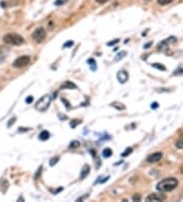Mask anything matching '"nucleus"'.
<instances>
[{
    "instance_id": "f257e3e1",
    "label": "nucleus",
    "mask_w": 183,
    "mask_h": 202,
    "mask_svg": "<svg viewBox=\"0 0 183 202\" xmlns=\"http://www.w3.org/2000/svg\"><path fill=\"white\" fill-rule=\"evenodd\" d=\"M177 186H178L177 179H175V178H167V179H164L158 183L157 190L162 192V193H165V192L173 191L175 188H177Z\"/></svg>"
},
{
    "instance_id": "f03ea898",
    "label": "nucleus",
    "mask_w": 183,
    "mask_h": 202,
    "mask_svg": "<svg viewBox=\"0 0 183 202\" xmlns=\"http://www.w3.org/2000/svg\"><path fill=\"white\" fill-rule=\"evenodd\" d=\"M3 41L4 43L8 44V45H15V46H18V45H21L25 42L23 38L18 34H14V33H10V34H7L3 37Z\"/></svg>"
},
{
    "instance_id": "7ed1b4c3",
    "label": "nucleus",
    "mask_w": 183,
    "mask_h": 202,
    "mask_svg": "<svg viewBox=\"0 0 183 202\" xmlns=\"http://www.w3.org/2000/svg\"><path fill=\"white\" fill-rule=\"evenodd\" d=\"M52 101V97L50 95H44L43 97L38 100L37 104H36V109L39 111H45L49 108L50 104Z\"/></svg>"
},
{
    "instance_id": "20e7f679",
    "label": "nucleus",
    "mask_w": 183,
    "mask_h": 202,
    "mask_svg": "<svg viewBox=\"0 0 183 202\" xmlns=\"http://www.w3.org/2000/svg\"><path fill=\"white\" fill-rule=\"evenodd\" d=\"M30 61H31L30 56H20V57L16 58L15 60L13 61L12 66L16 68H23V66L28 65Z\"/></svg>"
},
{
    "instance_id": "39448f33",
    "label": "nucleus",
    "mask_w": 183,
    "mask_h": 202,
    "mask_svg": "<svg viewBox=\"0 0 183 202\" xmlns=\"http://www.w3.org/2000/svg\"><path fill=\"white\" fill-rule=\"evenodd\" d=\"M45 37H46V31L43 28H38L35 30V32L33 33V39L35 40L37 43H41L44 41Z\"/></svg>"
},
{
    "instance_id": "423d86ee",
    "label": "nucleus",
    "mask_w": 183,
    "mask_h": 202,
    "mask_svg": "<svg viewBox=\"0 0 183 202\" xmlns=\"http://www.w3.org/2000/svg\"><path fill=\"white\" fill-rule=\"evenodd\" d=\"M163 157V153L162 152H155V153L151 154V155L148 156L147 158V161L149 163H153V162H157V161L161 160Z\"/></svg>"
},
{
    "instance_id": "0eeeda50",
    "label": "nucleus",
    "mask_w": 183,
    "mask_h": 202,
    "mask_svg": "<svg viewBox=\"0 0 183 202\" xmlns=\"http://www.w3.org/2000/svg\"><path fill=\"white\" fill-rule=\"evenodd\" d=\"M128 78H129V76H128V73L126 71L124 70H121L119 72L117 73V79H118V82L121 83V84H124V83L127 82Z\"/></svg>"
},
{
    "instance_id": "6e6552de",
    "label": "nucleus",
    "mask_w": 183,
    "mask_h": 202,
    "mask_svg": "<svg viewBox=\"0 0 183 202\" xmlns=\"http://www.w3.org/2000/svg\"><path fill=\"white\" fill-rule=\"evenodd\" d=\"M166 197L164 196L162 194H157V193H154V194H151L149 195L148 197H147L146 200L147 201H163L165 200Z\"/></svg>"
},
{
    "instance_id": "1a4fd4ad",
    "label": "nucleus",
    "mask_w": 183,
    "mask_h": 202,
    "mask_svg": "<svg viewBox=\"0 0 183 202\" xmlns=\"http://www.w3.org/2000/svg\"><path fill=\"white\" fill-rule=\"evenodd\" d=\"M89 173H90V166L87 165H85L82 172H80V179H85Z\"/></svg>"
},
{
    "instance_id": "9d476101",
    "label": "nucleus",
    "mask_w": 183,
    "mask_h": 202,
    "mask_svg": "<svg viewBox=\"0 0 183 202\" xmlns=\"http://www.w3.org/2000/svg\"><path fill=\"white\" fill-rule=\"evenodd\" d=\"M61 88L62 89H77V85L71 82H65L61 85Z\"/></svg>"
},
{
    "instance_id": "9b49d317",
    "label": "nucleus",
    "mask_w": 183,
    "mask_h": 202,
    "mask_svg": "<svg viewBox=\"0 0 183 202\" xmlns=\"http://www.w3.org/2000/svg\"><path fill=\"white\" fill-rule=\"evenodd\" d=\"M50 138V133L48 131H43V132L40 133L39 135V139L42 140V141H46V140H48Z\"/></svg>"
},
{
    "instance_id": "f8f14e48",
    "label": "nucleus",
    "mask_w": 183,
    "mask_h": 202,
    "mask_svg": "<svg viewBox=\"0 0 183 202\" xmlns=\"http://www.w3.org/2000/svg\"><path fill=\"white\" fill-rule=\"evenodd\" d=\"M102 155H103L104 158H108L110 157L111 155H112V150H111L110 148H105L102 152Z\"/></svg>"
},
{
    "instance_id": "ddd939ff",
    "label": "nucleus",
    "mask_w": 183,
    "mask_h": 202,
    "mask_svg": "<svg viewBox=\"0 0 183 202\" xmlns=\"http://www.w3.org/2000/svg\"><path fill=\"white\" fill-rule=\"evenodd\" d=\"M87 65L91 66L92 71H96L97 70V63H96V61H95V59L90 58L89 60H87Z\"/></svg>"
},
{
    "instance_id": "4468645a",
    "label": "nucleus",
    "mask_w": 183,
    "mask_h": 202,
    "mask_svg": "<svg viewBox=\"0 0 183 202\" xmlns=\"http://www.w3.org/2000/svg\"><path fill=\"white\" fill-rule=\"evenodd\" d=\"M112 106H113V107H115L116 109H118V110L125 109V106L123 105L122 103H118V102H114V103H112Z\"/></svg>"
},
{
    "instance_id": "2eb2a0df",
    "label": "nucleus",
    "mask_w": 183,
    "mask_h": 202,
    "mask_svg": "<svg viewBox=\"0 0 183 202\" xmlns=\"http://www.w3.org/2000/svg\"><path fill=\"white\" fill-rule=\"evenodd\" d=\"M173 1H174V0H158V3L160 4V5H167V4H169Z\"/></svg>"
},
{
    "instance_id": "dca6fc26",
    "label": "nucleus",
    "mask_w": 183,
    "mask_h": 202,
    "mask_svg": "<svg viewBox=\"0 0 183 202\" xmlns=\"http://www.w3.org/2000/svg\"><path fill=\"white\" fill-rule=\"evenodd\" d=\"M125 55H126V52H125V51H122V52H120V53H118L117 56L115 57V61L119 60V59H122Z\"/></svg>"
},
{
    "instance_id": "f3484780",
    "label": "nucleus",
    "mask_w": 183,
    "mask_h": 202,
    "mask_svg": "<svg viewBox=\"0 0 183 202\" xmlns=\"http://www.w3.org/2000/svg\"><path fill=\"white\" fill-rule=\"evenodd\" d=\"M131 152H132V148H131V147H129V148L125 149V151L123 152L122 154H121V156H123V157H125V156L129 155V154L131 153Z\"/></svg>"
},
{
    "instance_id": "a211bd4d",
    "label": "nucleus",
    "mask_w": 183,
    "mask_h": 202,
    "mask_svg": "<svg viewBox=\"0 0 183 202\" xmlns=\"http://www.w3.org/2000/svg\"><path fill=\"white\" fill-rule=\"evenodd\" d=\"M79 146V142L78 141H72L69 145L70 148H77V147Z\"/></svg>"
},
{
    "instance_id": "6ab92c4d",
    "label": "nucleus",
    "mask_w": 183,
    "mask_h": 202,
    "mask_svg": "<svg viewBox=\"0 0 183 202\" xmlns=\"http://www.w3.org/2000/svg\"><path fill=\"white\" fill-rule=\"evenodd\" d=\"M58 160H59V157H53L50 160V165L53 166L54 165H56V163L58 162Z\"/></svg>"
},
{
    "instance_id": "aec40b11",
    "label": "nucleus",
    "mask_w": 183,
    "mask_h": 202,
    "mask_svg": "<svg viewBox=\"0 0 183 202\" xmlns=\"http://www.w3.org/2000/svg\"><path fill=\"white\" fill-rule=\"evenodd\" d=\"M176 147L179 149H183V139L179 140V141L176 142Z\"/></svg>"
},
{
    "instance_id": "412c9836",
    "label": "nucleus",
    "mask_w": 183,
    "mask_h": 202,
    "mask_svg": "<svg viewBox=\"0 0 183 202\" xmlns=\"http://www.w3.org/2000/svg\"><path fill=\"white\" fill-rule=\"evenodd\" d=\"M154 68H159V70H162V71H166V68L162 65H158V63H155V65H153Z\"/></svg>"
},
{
    "instance_id": "4be33fe9",
    "label": "nucleus",
    "mask_w": 183,
    "mask_h": 202,
    "mask_svg": "<svg viewBox=\"0 0 183 202\" xmlns=\"http://www.w3.org/2000/svg\"><path fill=\"white\" fill-rule=\"evenodd\" d=\"M73 45V41H67L65 44L63 45L64 48H69V47H71Z\"/></svg>"
},
{
    "instance_id": "5701e85b",
    "label": "nucleus",
    "mask_w": 183,
    "mask_h": 202,
    "mask_svg": "<svg viewBox=\"0 0 183 202\" xmlns=\"http://www.w3.org/2000/svg\"><path fill=\"white\" fill-rule=\"evenodd\" d=\"M66 1H67V0H56V1H55V5H62V4L65 3Z\"/></svg>"
},
{
    "instance_id": "b1692460",
    "label": "nucleus",
    "mask_w": 183,
    "mask_h": 202,
    "mask_svg": "<svg viewBox=\"0 0 183 202\" xmlns=\"http://www.w3.org/2000/svg\"><path fill=\"white\" fill-rule=\"evenodd\" d=\"M33 100H34V97H33V96H28V97H27V99H26V103L30 104V103H32Z\"/></svg>"
},
{
    "instance_id": "393cba45",
    "label": "nucleus",
    "mask_w": 183,
    "mask_h": 202,
    "mask_svg": "<svg viewBox=\"0 0 183 202\" xmlns=\"http://www.w3.org/2000/svg\"><path fill=\"white\" fill-rule=\"evenodd\" d=\"M80 123V120H72V122L70 123L71 128H75V126H77V123Z\"/></svg>"
},
{
    "instance_id": "a878e982",
    "label": "nucleus",
    "mask_w": 183,
    "mask_h": 202,
    "mask_svg": "<svg viewBox=\"0 0 183 202\" xmlns=\"http://www.w3.org/2000/svg\"><path fill=\"white\" fill-rule=\"evenodd\" d=\"M118 42H119V40L118 39H116V40H114V41H111V42H108V46H111V45H115L116 43H118Z\"/></svg>"
},
{
    "instance_id": "bb28decb",
    "label": "nucleus",
    "mask_w": 183,
    "mask_h": 202,
    "mask_svg": "<svg viewBox=\"0 0 183 202\" xmlns=\"http://www.w3.org/2000/svg\"><path fill=\"white\" fill-rule=\"evenodd\" d=\"M132 200H137V201H139L141 200V196H139V195H134L133 197H132Z\"/></svg>"
},
{
    "instance_id": "cd10ccee",
    "label": "nucleus",
    "mask_w": 183,
    "mask_h": 202,
    "mask_svg": "<svg viewBox=\"0 0 183 202\" xmlns=\"http://www.w3.org/2000/svg\"><path fill=\"white\" fill-rule=\"evenodd\" d=\"M13 123H15V118H11V120L8 123V125L7 126H8V127H11V125H12Z\"/></svg>"
},
{
    "instance_id": "c85d7f7f",
    "label": "nucleus",
    "mask_w": 183,
    "mask_h": 202,
    "mask_svg": "<svg viewBox=\"0 0 183 202\" xmlns=\"http://www.w3.org/2000/svg\"><path fill=\"white\" fill-rule=\"evenodd\" d=\"M107 1H108V0H97V2L100 4H104V3H106Z\"/></svg>"
},
{
    "instance_id": "c756f323",
    "label": "nucleus",
    "mask_w": 183,
    "mask_h": 202,
    "mask_svg": "<svg viewBox=\"0 0 183 202\" xmlns=\"http://www.w3.org/2000/svg\"><path fill=\"white\" fill-rule=\"evenodd\" d=\"M157 107H158V103L154 102V104H152V108H157Z\"/></svg>"
},
{
    "instance_id": "7c9ffc66",
    "label": "nucleus",
    "mask_w": 183,
    "mask_h": 202,
    "mask_svg": "<svg viewBox=\"0 0 183 202\" xmlns=\"http://www.w3.org/2000/svg\"><path fill=\"white\" fill-rule=\"evenodd\" d=\"M152 43H148V44H147L146 45V46H144V48H149V45H151Z\"/></svg>"
},
{
    "instance_id": "2f4dec72",
    "label": "nucleus",
    "mask_w": 183,
    "mask_h": 202,
    "mask_svg": "<svg viewBox=\"0 0 183 202\" xmlns=\"http://www.w3.org/2000/svg\"><path fill=\"white\" fill-rule=\"evenodd\" d=\"M182 173H183V168H182Z\"/></svg>"
}]
</instances>
